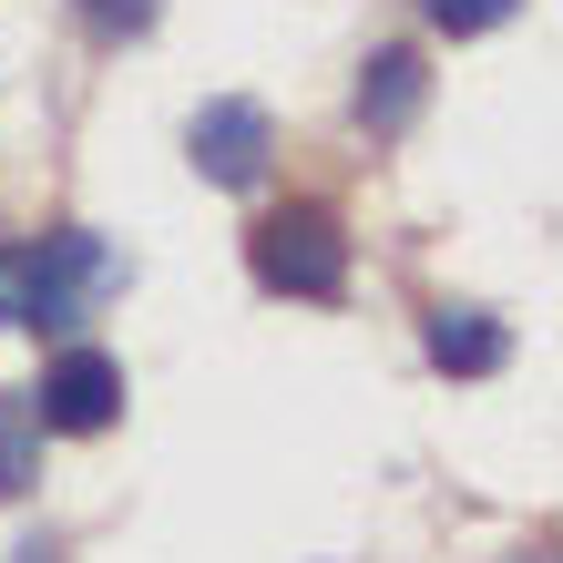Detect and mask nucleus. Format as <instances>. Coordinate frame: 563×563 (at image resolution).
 <instances>
[{"label": "nucleus", "mask_w": 563, "mask_h": 563, "mask_svg": "<svg viewBox=\"0 0 563 563\" xmlns=\"http://www.w3.org/2000/svg\"><path fill=\"white\" fill-rule=\"evenodd\" d=\"M113 287H123V256L92 225H62L21 256V328H82Z\"/></svg>", "instance_id": "1"}, {"label": "nucleus", "mask_w": 563, "mask_h": 563, "mask_svg": "<svg viewBox=\"0 0 563 563\" xmlns=\"http://www.w3.org/2000/svg\"><path fill=\"white\" fill-rule=\"evenodd\" d=\"M256 287H277V297H339L349 287V236H339V216L328 206H287L256 225Z\"/></svg>", "instance_id": "2"}, {"label": "nucleus", "mask_w": 563, "mask_h": 563, "mask_svg": "<svg viewBox=\"0 0 563 563\" xmlns=\"http://www.w3.org/2000/svg\"><path fill=\"white\" fill-rule=\"evenodd\" d=\"M185 154H195V175H206V185H225V195H246V185H267V154H277V123H267V103H246V92H225V103H206V113H195V134H185Z\"/></svg>", "instance_id": "3"}, {"label": "nucleus", "mask_w": 563, "mask_h": 563, "mask_svg": "<svg viewBox=\"0 0 563 563\" xmlns=\"http://www.w3.org/2000/svg\"><path fill=\"white\" fill-rule=\"evenodd\" d=\"M31 420H42V430H73V441H82V430H113L123 420V369H113L103 349H62L52 379L31 389Z\"/></svg>", "instance_id": "4"}, {"label": "nucleus", "mask_w": 563, "mask_h": 563, "mask_svg": "<svg viewBox=\"0 0 563 563\" xmlns=\"http://www.w3.org/2000/svg\"><path fill=\"white\" fill-rule=\"evenodd\" d=\"M420 103H430L420 52H369V73H358V123H369V134H410Z\"/></svg>", "instance_id": "5"}, {"label": "nucleus", "mask_w": 563, "mask_h": 563, "mask_svg": "<svg viewBox=\"0 0 563 563\" xmlns=\"http://www.w3.org/2000/svg\"><path fill=\"white\" fill-rule=\"evenodd\" d=\"M503 358H512L503 318H482V308H430V369H451V379H492Z\"/></svg>", "instance_id": "6"}, {"label": "nucleus", "mask_w": 563, "mask_h": 563, "mask_svg": "<svg viewBox=\"0 0 563 563\" xmlns=\"http://www.w3.org/2000/svg\"><path fill=\"white\" fill-rule=\"evenodd\" d=\"M430 11V31H451V42H472V31H503L522 0H420Z\"/></svg>", "instance_id": "7"}, {"label": "nucleus", "mask_w": 563, "mask_h": 563, "mask_svg": "<svg viewBox=\"0 0 563 563\" xmlns=\"http://www.w3.org/2000/svg\"><path fill=\"white\" fill-rule=\"evenodd\" d=\"M31 441H42V420H31V410L0 420V492H31Z\"/></svg>", "instance_id": "8"}, {"label": "nucleus", "mask_w": 563, "mask_h": 563, "mask_svg": "<svg viewBox=\"0 0 563 563\" xmlns=\"http://www.w3.org/2000/svg\"><path fill=\"white\" fill-rule=\"evenodd\" d=\"M82 21L103 42H134V31H154V0H82Z\"/></svg>", "instance_id": "9"}]
</instances>
